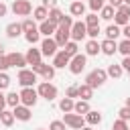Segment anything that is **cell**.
<instances>
[{"label": "cell", "instance_id": "cell-1", "mask_svg": "<svg viewBox=\"0 0 130 130\" xmlns=\"http://www.w3.org/2000/svg\"><path fill=\"white\" fill-rule=\"evenodd\" d=\"M106 79H108V71H106V69H93V71L87 73L85 83H87L89 87H100V85L106 83Z\"/></svg>", "mask_w": 130, "mask_h": 130}, {"label": "cell", "instance_id": "cell-2", "mask_svg": "<svg viewBox=\"0 0 130 130\" xmlns=\"http://www.w3.org/2000/svg\"><path fill=\"white\" fill-rule=\"evenodd\" d=\"M37 91H39V98H45L47 102H53L57 98V87L51 81H41L39 87H37Z\"/></svg>", "mask_w": 130, "mask_h": 130}, {"label": "cell", "instance_id": "cell-3", "mask_svg": "<svg viewBox=\"0 0 130 130\" xmlns=\"http://www.w3.org/2000/svg\"><path fill=\"white\" fill-rule=\"evenodd\" d=\"M37 100H39V91L35 87H22V91H20V104L22 106L32 108L37 104Z\"/></svg>", "mask_w": 130, "mask_h": 130}, {"label": "cell", "instance_id": "cell-4", "mask_svg": "<svg viewBox=\"0 0 130 130\" xmlns=\"http://www.w3.org/2000/svg\"><path fill=\"white\" fill-rule=\"evenodd\" d=\"M63 122H65V126H69V128H73V130H81L83 126H85V116H79V114H65L63 116Z\"/></svg>", "mask_w": 130, "mask_h": 130}, {"label": "cell", "instance_id": "cell-5", "mask_svg": "<svg viewBox=\"0 0 130 130\" xmlns=\"http://www.w3.org/2000/svg\"><path fill=\"white\" fill-rule=\"evenodd\" d=\"M85 63H87V55H83V53H77L71 61H69V71L73 73V75H79L83 69H85Z\"/></svg>", "mask_w": 130, "mask_h": 130}, {"label": "cell", "instance_id": "cell-6", "mask_svg": "<svg viewBox=\"0 0 130 130\" xmlns=\"http://www.w3.org/2000/svg\"><path fill=\"white\" fill-rule=\"evenodd\" d=\"M10 10H12L16 16H28V14L32 12V4H30L28 0H14L12 6H10Z\"/></svg>", "mask_w": 130, "mask_h": 130}, {"label": "cell", "instance_id": "cell-7", "mask_svg": "<svg viewBox=\"0 0 130 130\" xmlns=\"http://www.w3.org/2000/svg\"><path fill=\"white\" fill-rule=\"evenodd\" d=\"M18 83L22 87H32L37 83V73L32 69H20L18 71Z\"/></svg>", "mask_w": 130, "mask_h": 130}, {"label": "cell", "instance_id": "cell-8", "mask_svg": "<svg viewBox=\"0 0 130 130\" xmlns=\"http://www.w3.org/2000/svg\"><path fill=\"white\" fill-rule=\"evenodd\" d=\"M114 24H118V26H126V24H130V6L122 4L120 8H116Z\"/></svg>", "mask_w": 130, "mask_h": 130}, {"label": "cell", "instance_id": "cell-9", "mask_svg": "<svg viewBox=\"0 0 130 130\" xmlns=\"http://www.w3.org/2000/svg\"><path fill=\"white\" fill-rule=\"evenodd\" d=\"M87 37V26H85V22H81V20H77V22H73V26H71V41H83Z\"/></svg>", "mask_w": 130, "mask_h": 130}, {"label": "cell", "instance_id": "cell-10", "mask_svg": "<svg viewBox=\"0 0 130 130\" xmlns=\"http://www.w3.org/2000/svg\"><path fill=\"white\" fill-rule=\"evenodd\" d=\"M57 43H55V39H51V37H47V39H43V43H41V53L43 55H47V57H55L57 55Z\"/></svg>", "mask_w": 130, "mask_h": 130}, {"label": "cell", "instance_id": "cell-11", "mask_svg": "<svg viewBox=\"0 0 130 130\" xmlns=\"http://www.w3.org/2000/svg\"><path fill=\"white\" fill-rule=\"evenodd\" d=\"M32 71H35L37 75H43V77H45V81H51V79L55 77V67H53V65L39 63V65H35V67H32Z\"/></svg>", "mask_w": 130, "mask_h": 130}, {"label": "cell", "instance_id": "cell-12", "mask_svg": "<svg viewBox=\"0 0 130 130\" xmlns=\"http://www.w3.org/2000/svg\"><path fill=\"white\" fill-rule=\"evenodd\" d=\"M69 61H71V57L65 51H57V55L53 57V67L55 69H65V67H69Z\"/></svg>", "mask_w": 130, "mask_h": 130}, {"label": "cell", "instance_id": "cell-13", "mask_svg": "<svg viewBox=\"0 0 130 130\" xmlns=\"http://www.w3.org/2000/svg\"><path fill=\"white\" fill-rule=\"evenodd\" d=\"M8 57V63H10V67H18V69H24V65H28L26 63V57L24 55H20V53H8L6 55Z\"/></svg>", "mask_w": 130, "mask_h": 130}, {"label": "cell", "instance_id": "cell-14", "mask_svg": "<svg viewBox=\"0 0 130 130\" xmlns=\"http://www.w3.org/2000/svg\"><path fill=\"white\" fill-rule=\"evenodd\" d=\"M12 114H14V118L16 120H20V122H28L30 120V108H26V106H16V108H12Z\"/></svg>", "mask_w": 130, "mask_h": 130}, {"label": "cell", "instance_id": "cell-15", "mask_svg": "<svg viewBox=\"0 0 130 130\" xmlns=\"http://www.w3.org/2000/svg\"><path fill=\"white\" fill-rule=\"evenodd\" d=\"M57 28H59V26H57L55 22H51L49 18H47V20H43V22L39 24V32H41V35H45V37L55 35V32H57Z\"/></svg>", "mask_w": 130, "mask_h": 130}, {"label": "cell", "instance_id": "cell-16", "mask_svg": "<svg viewBox=\"0 0 130 130\" xmlns=\"http://www.w3.org/2000/svg\"><path fill=\"white\" fill-rule=\"evenodd\" d=\"M41 55H43V53H41V49L30 47V49L26 51V55H24V57H26V63L35 67V65H39V63H43V61H41Z\"/></svg>", "mask_w": 130, "mask_h": 130}, {"label": "cell", "instance_id": "cell-17", "mask_svg": "<svg viewBox=\"0 0 130 130\" xmlns=\"http://www.w3.org/2000/svg\"><path fill=\"white\" fill-rule=\"evenodd\" d=\"M69 41H71V30H63V28H57V32H55V43H57L59 47H65Z\"/></svg>", "mask_w": 130, "mask_h": 130}, {"label": "cell", "instance_id": "cell-18", "mask_svg": "<svg viewBox=\"0 0 130 130\" xmlns=\"http://www.w3.org/2000/svg\"><path fill=\"white\" fill-rule=\"evenodd\" d=\"M98 53H102V45L98 43V39H89V41L85 43V55L95 57Z\"/></svg>", "mask_w": 130, "mask_h": 130}, {"label": "cell", "instance_id": "cell-19", "mask_svg": "<svg viewBox=\"0 0 130 130\" xmlns=\"http://www.w3.org/2000/svg\"><path fill=\"white\" fill-rule=\"evenodd\" d=\"M100 45H102V53H104V55H108V57H112V55L118 51V43H116V41L106 39V41H102Z\"/></svg>", "mask_w": 130, "mask_h": 130}, {"label": "cell", "instance_id": "cell-20", "mask_svg": "<svg viewBox=\"0 0 130 130\" xmlns=\"http://www.w3.org/2000/svg\"><path fill=\"white\" fill-rule=\"evenodd\" d=\"M20 32H24L20 22H10V24L6 26V37H8V39H16V37H20Z\"/></svg>", "mask_w": 130, "mask_h": 130}, {"label": "cell", "instance_id": "cell-21", "mask_svg": "<svg viewBox=\"0 0 130 130\" xmlns=\"http://www.w3.org/2000/svg\"><path fill=\"white\" fill-rule=\"evenodd\" d=\"M32 18H35V20H39V22L47 20V18H49V8H45L43 4H41V6H37V8L32 10Z\"/></svg>", "mask_w": 130, "mask_h": 130}, {"label": "cell", "instance_id": "cell-22", "mask_svg": "<svg viewBox=\"0 0 130 130\" xmlns=\"http://www.w3.org/2000/svg\"><path fill=\"white\" fill-rule=\"evenodd\" d=\"M69 12H71V16H83V12H85V4L79 2V0H75V2H71Z\"/></svg>", "mask_w": 130, "mask_h": 130}, {"label": "cell", "instance_id": "cell-23", "mask_svg": "<svg viewBox=\"0 0 130 130\" xmlns=\"http://www.w3.org/2000/svg\"><path fill=\"white\" fill-rule=\"evenodd\" d=\"M85 122H87L89 126H95V124L102 122V114H100L98 110H89V112L85 114Z\"/></svg>", "mask_w": 130, "mask_h": 130}, {"label": "cell", "instance_id": "cell-24", "mask_svg": "<svg viewBox=\"0 0 130 130\" xmlns=\"http://www.w3.org/2000/svg\"><path fill=\"white\" fill-rule=\"evenodd\" d=\"M89 110H91V108H89V102H85V100H79V102H75V108H73V112H75V114H79V116H85Z\"/></svg>", "mask_w": 130, "mask_h": 130}, {"label": "cell", "instance_id": "cell-25", "mask_svg": "<svg viewBox=\"0 0 130 130\" xmlns=\"http://www.w3.org/2000/svg\"><path fill=\"white\" fill-rule=\"evenodd\" d=\"M120 35H122V30H120L118 24H110V26L106 28V39H110V41H116Z\"/></svg>", "mask_w": 130, "mask_h": 130}, {"label": "cell", "instance_id": "cell-26", "mask_svg": "<svg viewBox=\"0 0 130 130\" xmlns=\"http://www.w3.org/2000/svg\"><path fill=\"white\" fill-rule=\"evenodd\" d=\"M108 77H114V79H118V77H122V73H124V69H122V65H116V63H112V65H108Z\"/></svg>", "mask_w": 130, "mask_h": 130}, {"label": "cell", "instance_id": "cell-27", "mask_svg": "<svg viewBox=\"0 0 130 130\" xmlns=\"http://www.w3.org/2000/svg\"><path fill=\"white\" fill-rule=\"evenodd\" d=\"M77 87H79V98H81V100H85V102H89V100H91V95H93V87H89L87 83L77 85Z\"/></svg>", "mask_w": 130, "mask_h": 130}, {"label": "cell", "instance_id": "cell-28", "mask_svg": "<svg viewBox=\"0 0 130 130\" xmlns=\"http://www.w3.org/2000/svg\"><path fill=\"white\" fill-rule=\"evenodd\" d=\"M59 108H61V112H63V114H69V112H73L75 102H73L71 98H63V100L59 102Z\"/></svg>", "mask_w": 130, "mask_h": 130}, {"label": "cell", "instance_id": "cell-29", "mask_svg": "<svg viewBox=\"0 0 130 130\" xmlns=\"http://www.w3.org/2000/svg\"><path fill=\"white\" fill-rule=\"evenodd\" d=\"M100 16H102L104 20H112V18L116 16V8H114V6H110V4H106V6L100 10Z\"/></svg>", "mask_w": 130, "mask_h": 130}, {"label": "cell", "instance_id": "cell-30", "mask_svg": "<svg viewBox=\"0 0 130 130\" xmlns=\"http://www.w3.org/2000/svg\"><path fill=\"white\" fill-rule=\"evenodd\" d=\"M63 16H65V14H63L59 8H51V10H49V20H51V22H55L57 26H59V22L63 20Z\"/></svg>", "mask_w": 130, "mask_h": 130}, {"label": "cell", "instance_id": "cell-31", "mask_svg": "<svg viewBox=\"0 0 130 130\" xmlns=\"http://www.w3.org/2000/svg\"><path fill=\"white\" fill-rule=\"evenodd\" d=\"M6 106H12V108L20 106V93H16V91H10V93L6 95Z\"/></svg>", "mask_w": 130, "mask_h": 130}, {"label": "cell", "instance_id": "cell-32", "mask_svg": "<svg viewBox=\"0 0 130 130\" xmlns=\"http://www.w3.org/2000/svg\"><path fill=\"white\" fill-rule=\"evenodd\" d=\"M24 39H26V43H30V45L39 43V39H41V32H39V28H35V30H28V32H24Z\"/></svg>", "mask_w": 130, "mask_h": 130}, {"label": "cell", "instance_id": "cell-33", "mask_svg": "<svg viewBox=\"0 0 130 130\" xmlns=\"http://www.w3.org/2000/svg\"><path fill=\"white\" fill-rule=\"evenodd\" d=\"M77 49H79V47H77V43H75V41H69V43H67V45L63 47V51H65V53H67V55H69L71 59H73V57H75V55L79 53Z\"/></svg>", "mask_w": 130, "mask_h": 130}, {"label": "cell", "instance_id": "cell-34", "mask_svg": "<svg viewBox=\"0 0 130 130\" xmlns=\"http://www.w3.org/2000/svg\"><path fill=\"white\" fill-rule=\"evenodd\" d=\"M14 120H16V118H14V114H12V112H6V110H4V112H2V116H0V122H2L6 128H8V126H12V124H14Z\"/></svg>", "mask_w": 130, "mask_h": 130}, {"label": "cell", "instance_id": "cell-35", "mask_svg": "<svg viewBox=\"0 0 130 130\" xmlns=\"http://www.w3.org/2000/svg\"><path fill=\"white\" fill-rule=\"evenodd\" d=\"M118 51L124 57H130V39H124L122 43H118Z\"/></svg>", "mask_w": 130, "mask_h": 130}, {"label": "cell", "instance_id": "cell-36", "mask_svg": "<svg viewBox=\"0 0 130 130\" xmlns=\"http://www.w3.org/2000/svg\"><path fill=\"white\" fill-rule=\"evenodd\" d=\"M85 26H100V18H98V14H95V12L85 16Z\"/></svg>", "mask_w": 130, "mask_h": 130}, {"label": "cell", "instance_id": "cell-37", "mask_svg": "<svg viewBox=\"0 0 130 130\" xmlns=\"http://www.w3.org/2000/svg\"><path fill=\"white\" fill-rule=\"evenodd\" d=\"M71 26H73V18H71V16H63V20L59 22V28H63V30H71Z\"/></svg>", "mask_w": 130, "mask_h": 130}, {"label": "cell", "instance_id": "cell-38", "mask_svg": "<svg viewBox=\"0 0 130 130\" xmlns=\"http://www.w3.org/2000/svg\"><path fill=\"white\" fill-rule=\"evenodd\" d=\"M20 24H22V30H24V32H28V30H35V28H39V26L35 24V18H32V20H30V18H26V20H22Z\"/></svg>", "mask_w": 130, "mask_h": 130}, {"label": "cell", "instance_id": "cell-39", "mask_svg": "<svg viewBox=\"0 0 130 130\" xmlns=\"http://www.w3.org/2000/svg\"><path fill=\"white\" fill-rule=\"evenodd\" d=\"M65 98H71V100L73 98H79V87L77 85H69L67 91H65Z\"/></svg>", "mask_w": 130, "mask_h": 130}, {"label": "cell", "instance_id": "cell-40", "mask_svg": "<svg viewBox=\"0 0 130 130\" xmlns=\"http://www.w3.org/2000/svg\"><path fill=\"white\" fill-rule=\"evenodd\" d=\"M118 118L124 120V122H128V120H130V108H128V106L120 108V110H118Z\"/></svg>", "mask_w": 130, "mask_h": 130}, {"label": "cell", "instance_id": "cell-41", "mask_svg": "<svg viewBox=\"0 0 130 130\" xmlns=\"http://www.w3.org/2000/svg\"><path fill=\"white\" fill-rule=\"evenodd\" d=\"M10 85V77H8V73L6 71H0V89H6Z\"/></svg>", "mask_w": 130, "mask_h": 130}, {"label": "cell", "instance_id": "cell-42", "mask_svg": "<svg viewBox=\"0 0 130 130\" xmlns=\"http://www.w3.org/2000/svg\"><path fill=\"white\" fill-rule=\"evenodd\" d=\"M112 130H130V126H128V122H124V120H116L114 124H112Z\"/></svg>", "mask_w": 130, "mask_h": 130}, {"label": "cell", "instance_id": "cell-43", "mask_svg": "<svg viewBox=\"0 0 130 130\" xmlns=\"http://www.w3.org/2000/svg\"><path fill=\"white\" fill-rule=\"evenodd\" d=\"M106 6V0H89V8L93 10V12H98V10H102Z\"/></svg>", "mask_w": 130, "mask_h": 130}, {"label": "cell", "instance_id": "cell-44", "mask_svg": "<svg viewBox=\"0 0 130 130\" xmlns=\"http://www.w3.org/2000/svg\"><path fill=\"white\" fill-rule=\"evenodd\" d=\"M49 130H65V122L63 120H53L49 124Z\"/></svg>", "mask_w": 130, "mask_h": 130}, {"label": "cell", "instance_id": "cell-45", "mask_svg": "<svg viewBox=\"0 0 130 130\" xmlns=\"http://www.w3.org/2000/svg\"><path fill=\"white\" fill-rule=\"evenodd\" d=\"M100 35V26H87V37L89 39H98Z\"/></svg>", "mask_w": 130, "mask_h": 130}, {"label": "cell", "instance_id": "cell-46", "mask_svg": "<svg viewBox=\"0 0 130 130\" xmlns=\"http://www.w3.org/2000/svg\"><path fill=\"white\" fill-rule=\"evenodd\" d=\"M6 69H10L8 57H6V55H0V71H6Z\"/></svg>", "mask_w": 130, "mask_h": 130}, {"label": "cell", "instance_id": "cell-47", "mask_svg": "<svg viewBox=\"0 0 130 130\" xmlns=\"http://www.w3.org/2000/svg\"><path fill=\"white\" fill-rule=\"evenodd\" d=\"M45 8H57V0H43Z\"/></svg>", "mask_w": 130, "mask_h": 130}, {"label": "cell", "instance_id": "cell-48", "mask_svg": "<svg viewBox=\"0 0 130 130\" xmlns=\"http://www.w3.org/2000/svg\"><path fill=\"white\" fill-rule=\"evenodd\" d=\"M120 65H122L124 71H130V57H124V61H122Z\"/></svg>", "mask_w": 130, "mask_h": 130}, {"label": "cell", "instance_id": "cell-49", "mask_svg": "<svg viewBox=\"0 0 130 130\" xmlns=\"http://www.w3.org/2000/svg\"><path fill=\"white\" fill-rule=\"evenodd\" d=\"M108 4H110V6H114V8H120V6L124 4V0H108Z\"/></svg>", "mask_w": 130, "mask_h": 130}, {"label": "cell", "instance_id": "cell-50", "mask_svg": "<svg viewBox=\"0 0 130 130\" xmlns=\"http://www.w3.org/2000/svg\"><path fill=\"white\" fill-rule=\"evenodd\" d=\"M6 12H8V6H6L4 2H0V18H2V16H6Z\"/></svg>", "mask_w": 130, "mask_h": 130}, {"label": "cell", "instance_id": "cell-51", "mask_svg": "<svg viewBox=\"0 0 130 130\" xmlns=\"http://www.w3.org/2000/svg\"><path fill=\"white\" fill-rule=\"evenodd\" d=\"M122 35H124L126 39H130V24H126V26L122 28Z\"/></svg>", "mask_w": 130, "mask_h": 130}, {"label": "cell", "instance_id": "cell-52", "mask_svg": "<svg viewBox=\"0 0 130 130\" xmlns=\"http://www.w3.org/2000/svg\"><path fill=\"white\" fill-rule=\"evenodd\" d=\"M0 106H2V108L6 106V95L2 93V89H0Z\"/></svg>", "mask_w": 130, "mask_h": 130}, {"label": "cell", "instance_id": "cell-53", "mask_svg": "<svg viewBox=\"0 0 130 130\" xmlns=\"http://www.w3.org/2000/svg\"><path fill=\"white\" fill-rule=\"evenodd\" d=\"M126 106H128V108H130V98H126Z\"/></svg>", "mask_w": 130, "mask_h": 130}, {"label": "cell", "instance_id": "cell-54", "mask_svg": "<svg viewBox=\"0 0 130 130\" xmlns=\"http://www.w3.org/2000/svg\"><path fill=\"white\" fill-rule=\"evenodd\" d=\"M81 130H91V126H83V128H81Z\"/></svg>", "mask_w": 130, "mask_h": 130}, {"label": "cell", "instance_id": "cell-55", "mask_svg": "<svg viewBox=\"0 0 130 130\" xmlns=\"http://www.w3.org/2000/svg\"><path fill=\"white\" fill-rule=\"evenodd\" d=\"M0 55H4V47L2 45H0Z\"/></svg>", "mask_w": 130, "mask_h": 130}, {"label": "cell", "instance_id": "cell-56", "mask_svg": "<svg viewBox=\"0 0 130 130\" xmlns=\"http://www.w3.org/2000/svg\"><path fill=\"white\" fill-rule=\"evenodd\" d=\"M124 4H126V6H130V0H124Z\"/></svg>", "mask_w": 130, "mask_h": 130}, {"label": "cell", "instance_id": "cell-57", "mask_svg": "<svg viewBox=\"0 0 130 130\" xmlns=\"http://www.w3.org/2000/svg\"><path fill=\"white\" fill-rule=\"evenodd\" d=\"M2 112H4V108H2V106H0V116H2Z\"/></svg>", "mask_w": 130, "mask_h": 130}, {"label": "cell", "instance_id": "cell-58", "mask_svg": "<svg viewBox=\"0 0 130 130\" xmlns=\"http://www.w3.org/2000/svg\"><path fill=\"white\" fill-rule=\"evenodd\" d=\"M37 130H45V128H37Z\"/></svg>", "mask_w": 130, "mask_h": 130}, {"label": "cell", "instance_id": "cell-59", "mask_svg": "<svg viewBox=\"0 0 130 130\" xmlns=\"http://www.w3.org/2000/svg\"><path fill=\"white\" fill-rule=\"evenodd\" d=\"M128 77H130V71H128Z\"/></svg>", "mask_w": 130, "mask_h": 130}, {"label": "cell", "instance_id": "cell-60", "mask_svg": "<svg viewBox=\"0 0 130 130\" xmlns=\"http://www.w3.org/2000/svg\"><path fill=\"white\" fill-rule=\"evenodd\" d=\"M79 2H81V0H79Z\"/></svg>", "mask_w": 130, "mask_h": 130}]
</instances>
